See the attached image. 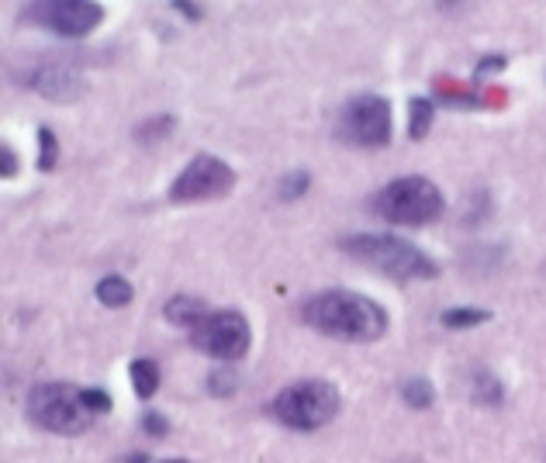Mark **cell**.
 <instances>
[{"instance_id": "6da1fadb", "label": "cell", "mask_w": 546, "mask_h": 463, "mask_svg": "<svg viewBox=\"0 0 546 463\" xmlns=\"http://www.w3.org/2000/svg\"><path fill=\"white\" fill-rule=\"evenodd\" d=\"M301 315L315 332L339 343H374L388 332V315L374 297L346 287L311 294Z\"/></svg>"}, {"instance_id": "7a4b0ae2", "label": "cell", "mask_w": 546, "mask_h": 463, "mask_svg": "<svg viewBox=\"0 0 546 463\" xmlns=\"http://www.w3.org/2000/svg\"><path fill=\"white\" fill-rule=\"evenodd\" d=\"M342 249L353 259H359L363 267H370V270L384 274L388 280H398V284L440 277V267L432 263V257L422 253L415 242L401 239V236H374V232H363V236L342 239Z\"/></svg>"}, {"instance_id": "3957f363", "label": "cell", "mask_w": 546, "mask_h": 463, "mask_svg": "<svg viewBox=\"0 0 546 463\" xmlns=\"http://www.w3.org/2000/svg\"><path fill=\"white\" fill-rule=\"evenodd\" d=\"M25 415L35 429L52 432V436H80L94 422V412L86 408L84 391L73 384H63V380L32 388V395L25 401Z\"/></svg>"}, {"instance_id": "277c9868", "label": "cell", "mask_w": 546, "mask_h": 463, "mask_svg": "<svg viewBox=\"0 0 546 463\" xmlns=\"http://www.w3.org/2000/svg\"><path fill=\"white\" fill-rule=\"evenodd\" d=\"M374 211L391 225L422 228L443 218L446 201L429 176H398L374 197Z\"/></svg>"}, {"instance_id": "5b68a950", "label": "cell", "mask_w": 546, "mask_h": 463, "mask_svg": "<svg viewBox=\"0 0 546 463\" xmlns=\"http://www.w3.org/2000/svg\"><path fill=\"white\" fill-rule=\"evenodd\" d=\"M270 415L298 432H315L339 415V391L329 380H298L270 401Z\"/></svg>"}, {"instance_id": "8992f818", "label": "cell", "mask_w": 546, "mask_h": 463, "mask_svg": "<svg viewBox=\"0 0 546 463\" xmlns=\"http://www.w3.org/2000/svg\"><path fill=\"white\" fill-rule=\"evenodd\" d=\"M336 136L346 146L359 149H384L391 142V101L380 94H357L342 104Z\"/></svg>"}, {"instance_id": "52a82bcc", "label": "cell", "mask_w": 546, "mask_h": 463, "mask_svg": "<svg viewBox=\"0 0 546 463\" xmlns=\"http://www.w3.org/2000/svg\"><path fill=\"white\" fill-rule=\"evenodd\" d=\"M190 343L197 353H205L211 360H242L253 343V328L246 322L242 311H211L197 328H190Z\"/></svg>"}, {"instance_id": "ba28073f", "label": "cell", "mask_w": 546, "mask_h": 463, "mask_svg": "<svg viewBox=\"0 0 546 463\" xmlns=\"http://www.w3.org/2000/svg\"><path fill=\"white\" fill-rule=\"evenodd\" d=\"M236 187V170L218 159V156H194L180 176L173 180L170 201L173 205H194V201H218L228 197V190Z\"/></svg>"}, {"instance_id": "9c48e42d", "label": "cell", "mask_w": 546, "mask_h": 463, "mask_svg": "<svg viewBox=\"0 0 546 463\" xmlns=\"http://www.w3.org/2000/svg\"><path fill=\"white\" fill-rule=\"evenodd\" d=\"M28 17L63 38H84L104 21V7L94 0H46V4H32Z\"/></svg>"}, {"instance_id": "30bf717a", "label": "cell", "mask_w": 546, "mask_h": 463, "mask_svg": "<svg viewBox=\"0 0 546 463\" xmlns=\"http://www.w3.org/2000/svg\"><path fill=\"white\" fill-rule=\"evenodd\" d=\"M32 86L52 104H73L86 94V76L66 63H46V66L35 69Z\"/></svg>"}, {"instance_id": "8fae6325", "label": "cell", "mask_w": 546, "mask_h": 463, "mask_svg": "<svg viewBox=\"0 0 546 463\" xmlns=\"http://www.w3.org/2000/svg\"><path fill=\"white\" fill-rule=\"evenodd\" d=\"M163 315H167V322H170V326L197 328L211 311H207L205 301H201V297H194V294H173L170 301L163 305Z\"/></svg>"}, {"instance_id": "7c38bea8", "label": "cell", "mask_w": 546, "mask_h": 463, "mask_svg": "<svg viewBox=\"0 0 546 463\" xmlns=\"http://www.w3.org/2000/svg\"><path fill=\"white\" fill-rule=\"evenodd\" d=\"M470 398L478 401V405H491V408H498L501 401H505V388H501V380L491 374V370H474L470 374Z\"/></svg>"}, {"instance_id": "4fadbf2b", "label": "cell", "mask_w": 546, "mask_h": 463, "mask_svg": "<svg viewBox=\"0 0 546 463\" xmlns=\"http://www.w3.org/2000/svg\"><path fill=\"white\" fill-rule=\"evenodd\" d=\"M128 377H132V388H136V395L142 401H149V398L159 391V367L153 360H132L128 363Z\"/></svg>"}, {"instance_id": "5bb4252c", "label": "cell", "mask_w": 546, "mask_h": 463, "mask_svg": "<svg viewBox=\"0 0 546 463\" xmlns=\"http://www.w3.org/2000/svg\"><path fill=\"white\" fill-rule=\"evenodd\" d=\"M97 301H101L104 308H125L132 301V284L115 274L104 277L101 284H97Z\"/></svg>"}, {"instance_id": "9a60e30c", "label": "cell", "mask_w": 546, "mask_h": 463, "mask_svg": "<svg viewBox=\"0 0 546 463\" xmlns=\"http://www.w3.org/2000/svg\"><path fill=\"white\" fill-rule=\"evenodd\" d=\"M173 128H177V118H173V115L146 118V121H142V125L136 128V142H138V146H159L163 138L170 136Z\"/></svg>"}, {"instance_id": "2e32d148", "label": "cell", "mask_w": 546, "mask_h": 463, "mask_svg": "<svg viewBox=\"0 0 546 463\" xmlns=\"http://www.w3.org/2000/svg\"><path fill=\"white\" fill-rule=\"evenodd\" d=\"M432 128V101L429 97H411L409 101V138H426Z\"/></svg>"}, {"instance_id": "e0dca14e", "label": "cell", "mask_w": 546, "mask_h": 463, "mask_svg": "<svg viewBox=\"0 0 546 463\" xmlns=\"http://www.w3.org/2000/svg\"><path fill=\"white\" fill-rule=\"evenodd\" d=\"M491 315L484 308H450L440 315V322L446 328H474V326H484Z\"/></svg>"}, {"instance_id": "ac0fdd59", "label": "cell", "mask_w": 546, "mask_h": 463, "mask_svg": "<svg viewBox=\"0 0 546 463\" xmlns=\"http://www.w3.org/2000/svg\"><path fill=\"white\" fill-rule=\"evenodd\" d=\"M401 398H405V405H411V408H429L436 391H432L429 377H411L401 384Z\"/></svg>"}, {"instance_id": "d6986e66", "label": "cell", "mask_w": 546, "mask_h": 463, "mask_svg": "<svg viewBox=\"0 0 546 463\" xmlns=\"http://www.w3.org/2000/svg\"><path fill=\"white\" fill-rule=\"evenodd\" d=\"M311 187V173L308 170H294L288 176H280V187H277V197L280 201H298L305 190Z\"/></svg>"}, {"instance_id": "ffe728a7", "label": "cell", "mask_w": 546, "mask_h": 463, "mask_svg": "<svg viewBox=\"0 0 546 463\" xmlns=\"http://www.w3.org/2000/svg\"><path fill=\"white\" fill-rule=\"evenodd\" d=\"M59 159V138L52 136L49 128H38V170L49 173Z\"/></svg>"}, {"instance_id": "44dd1931", "label": "cell", "mask_w": 546, "mask_h": 463, "mask_svg": "<svg viewBox=\"0 0 546 463\" xmlns=\"http://www.w3.org/2000/svg\"><path fill=\"white\" fill-rule=\"evenodd\" d=\"M236 388H239V377H236V370H228V367H222V370H211V374H207V391H211L215 398L236 395Z\"/></svg>"}, {"instance_id": "7402d4cb", "label": "cell", "mask_w": 546, "mask_h": 463, "mask_svg": "<svg viewBox=\"0 0 546 463\" xmlns=\"http://www.w3.org/2000/svg\"><path fill=\"white\" fill-rule=\"evenodd\" d=\"M142 432H146V436H156V439H163V436L170 432V422H167V415L146 412V415H142Z\"/></svg>"}, {"instance_id": "603a6c76", "label": "cell", "mask_w": 546, "mask_h": 463, "mask_svg": "<svg viewBox=\"0 0 546 463\" xmlns=\"http://www.w3.org/2000/svg\"><path fill=\"white\" fill-rule=\"evenodd\" d=\"M84 401H86V408H90L94 415H107V412H111V395H107V391H94V388H86Z\"/></svg>"}, {"instance_id": "cb8c5ba5", "label": "cell", "mask_w": 546, "mask_h": 463, "mask_svg": "<svg viewBox=\"0 0 546 463\" xmlns=\"http://www.w3.org/2000/svg\"><path fill=\"white\" fill-rule=\"evenodd\" d=\"M0 173H4V180H11V176L17 173V156H15V149H11L7 142L0 146Z\"/></svg>"}, {"instance_id": "d4e9b609", "label": "cell", "mask_w": 546, "mask_h": 463, "mask_svg": "<svg viewBox=\"0 0 546 463\" xmlns=\"http://www.w3.org/2000/svg\"><path fill=\"white\" fill-rule=\"evenodd\" d=\"M443 104H457V107H480V97H470V94H463V90H453V94H443Z\"/></svg>"}, {"instance_id": "484cf974", "label": "cell", "mask_w": 546, "mask_h": 463, "mask_svg": "<svg viewBox=\"0 0 546 463\" xmlns=\"http://www.w3.org/2000/svg\"><path fill=\"white\" fill-rule=\"evenodd\" d=\"M505 69V55H484L478 63V76H484V73H501Z\"/></svg>"}, {"instance_id": "4316f807", "label": "cell", "mask_w": 546, "mask_h": 463, "mask_svg": "<svg viewBox=\"0 0 546 463\" xmlns=\"http://www.w3.org/2000/svg\"><path fill=\"white\" fill-rule=\"evenodd\" d=\"M173 7H177V11H184L190 21H201V4H190V0H177Z\"/></svg>"}, {"instance_id": "83f0119b", "label": "cell", "mask_w": 546, "mask_h": 463, "mask_svg": "<svg viewBox=\"0 0 546 463\" xmlns=\"http://www.w3.org/2000/svg\"><path fill=\"white\" fill-rule=\"evenodd\" d=\"M121 463H149V457L146 453H132V457H125Z\"/></svg>"}, {"instance_id": "f1b7e54d", "label": "cell", "mask_w": 546, "mask_h": 463, "mask_svg": "<svg viewBox=\"0 0 546 463\" xmlns=\"http://www.w3.org/2000/svg\"><path fill=\"white\" fill-rule=\"evenodd\" d=\"M167 463H187V460H167Z\"/></svg>"}]
</instances>
